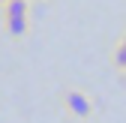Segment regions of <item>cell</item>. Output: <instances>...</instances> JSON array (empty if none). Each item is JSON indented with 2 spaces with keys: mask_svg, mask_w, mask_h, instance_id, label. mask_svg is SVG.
<instances>
[{
  "mask_svg": "<svg viewBox=\"0 0 126 123\" xmlns=\"http://www.w3.org/2000/svg\"><path fill=\"white\" fill-rule=\"evenodd\" d=\"M27 27H30V18H27V15H12V18H6V33L12 39L27 36Z\"/></svg>",
  "mask_w": 126,
  "mask_h": 123,
  "instance_id": "cell-2",
  "label": "cell"
},
{
  "mask_svg": "<svg viewBox=\"0 0 126 123\" xmlns=\"http://www.w3.org/2000/svg\"><path fill=\"white\" fill-rule=\"evenodd\" d=\"M111 63L117 66V69H126V42L120 39V45L114 48V57H111Z\"/></svg>",
  "mask_w": 126,
  "mask_h": 123,
  "instance_id": "cell-4",
  "label": "cell"
},
{
  "mask_svg": "<svg viewBox=\"0 0 126 123\" xmlns=\"http://www.w3.org/2000/svg\"><path fill=\"white\" fill-rule=\"evenodd\" d=\"M123 42H126V33H123Z\"/></svg>",
  "mask_w": 126,
  "mask_h": 123,
  "instance_id": "cell-5",
  "label": "cell"
},
{
  "mask_svg": "<svg viewBox=\"0 0 126 123\" xmlns=\"http://www.w3.org/2000/svg\"><path fill=\"white\" fill-rule=\"evenodd\" d=\"M63 108L75 120H90L93 117V99L84 90H66V93H63Z\"/></svg>",
  "mask_w": 126,
  "mask_h": 123,
  "instance_id": "cell-1",
  "label": "cell"
},
{
  "mask_svg": "<svg viewBox=\"0 0 126 123\" xmlns=\"http://www.w3.org/2000/svg\"><path fill=\"white\" fill-rule=\"evenodd\" d=\"M12 15H30V0H6L3 18H12Z\"/></svg>",
  "mask_w": 126,
  "mask_h": 123,
  "instance_id": "cell-3",
  "label": "cell"
},
{
  "mask_svg": "<svg viewBox=\"0 0 126 123\" xmlns=\"http://www.w3.org/2000/svg\"><path fill=\"white\" fill-rule=\"evenodd\" d=\"M0 3H6V0H0Z\"/></svg>",
  "mask_w": 126,
  "mask_h": 123,
  "instance_id": "cell-6",
  "label": "cell"
}]
</instances>
